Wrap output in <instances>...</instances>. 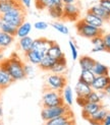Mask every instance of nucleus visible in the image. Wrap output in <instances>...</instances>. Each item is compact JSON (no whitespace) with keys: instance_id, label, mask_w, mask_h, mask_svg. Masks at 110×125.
<instances>
[{"instance_id":"nucleus-32","label":"nucleus","mask_w":110,"mask_h":125,"mask_svg":"<svg viewBox=\"0 0 110 125\" xmlns=\"http://www.w3.org/2000/svg\"><path fill=\"white\" fill-rule=\"evenodd\" d=\"M51 27H52L54 30H56L57 32L61 33L62 35H68V33H69L68 28H67L65 24H63L62 22H53V23L51 24Z\"/></svg>"},{"instance_id":"nucleus-40","label":"nucleus","mask_w":110,"mask_h":125,"mask_svg":"<svg viewBox=\"0 0 110 125\" xmlns=\"http://www.w3.org/2000/svg\"><path fill=\"white\" fill-rule=\"evenodd\" d=\"M77 105L79 106V107H84V106L88 103L87 101V98H85V97H77Z\"/></svg>"},{"instance_id":"nucleus-33","label":"nucleus","mask_w":110,"mask_h":125,"mask_svg":"<svg viewBox=\"0 0 110 125\" xmlns=\"http://www.w3.org/2000/svg\"><path fill=\"white\" fill-rule=\"evenodd\" d=\"M87 101L91 102V103H101L102 99L100 98L99 93L96 91H92L89 95L87 96Z\"/></svg>"},{"instance_id":"nucleus-35","label":"nucleus","mask_w":110,"mask_h":125,"mask_svg":"<svg viewBox=\"0 0 110 125\" xmlns=\"http://www.w3.org/2000/svg\"><path fill=\"white\" fill-rule=\"evenodd\" d=\"M23 69H24V73H26V76L27 77H31L33 76L35 74V68H34V65L33 64H23Z\"/></svg>"},{"instance_id":"nucleus-19","label":"nucleus","mask_w":110,"mask_h":125,"mask_svg":"<svg viewBox=\"0 0 110 125\" xmlns=\"http://www.w3.org/2000/svg\"><path fill=\"white\" fill-rule=\"evenodd\" d=\"M50 71L52 73H56V74H65L67 71V63H66L65 57L56 60L54 66L52 67V69Z\"/></svg>"},{"instance_id":"nucleus-25","label":"nucleus","mask_w":110,"mask_h":125,"mask_svg":"<svg viewBox=\"0 0 110 125\" xmlns=\"http://www.w3.org/2000/svg\"><path fill=\"white\" fill-rule=\"evenodd\" d=\"M96 75L94 74V72L92 70H89V69H82L81 71V74H79V77H78V80L85 83H88V84H92L93 80L95 79Z\"/></svg>"},{"instance_id":"nucleus-34","label":"nucleus","mask_w":110,"mask_h":125,"mask_svg":"<svg viewBox=\"0 0 110 125\" xmlns=\"http://www.w3.org/2000/svg\"><path fill=\"white\" fill-rule=\"evenodd\" d=\"M68 45H69V48H70V52H71V58L72 60H77V57H78V52H77V47L75 44L72 40H69L68 41Z\"/></svg>"},{"instance_id":"nucleus-36","label":"nucleus","mask_w":110,"mask_h":125,"mask_svg":"<svg viewBox=\"0 0 110 125\" xmlns=\"http://www.w3.org/2000/svg\"><path fill=\"white\" fill-rule=\"evenodd\" d=\"M49 27V24L46 21H36L34 23V28L38 31H45L47 30Z\"/></svg>"},{"instance_id":"nucleus-46","label":"nucleus","mask_w":110,"mask_h":125,"mask_svg":"<svg viewBox=\"0 0 110 125\" xmlns=\"http://www.w3.org/2000/svg\"><path fill=\"white\" fill-rule=\"evenodd\" d=\"M2 115H3V109H2V106H1V104H0V119H1Z\"/></svg>"},{"instance_id":"nucleus-17","label":"nucleus","mask_w":110,"mask_h":125,"mask_svg":"<svg viewBox=\"0 0 110 125\" xmlns=\"http://www.w3.org/2000/svg\"><path fill=\"white\" fill-rule=\"evenodd\" d=\"M62 3V0H35V5L36 7L42 10V9H49L53 7V6H57V5H61Z\"/></svg>"},{"instance_id":"nucleus-7","label":"nucleus","mask_w":110,"mask_h":125,"mask_svg":"<svg viewBox=\"0 0 110 125\" xmlns=\"http://www.w3.org/2000/svg\"><path fill=\"white\" fill-rule=\"evenodd\" d=\"M79 16V7L76 4H63V20L77 21Z\"/></svg>"},{"instance_id":"nucleus-30","label":"nucleus","mask_w":110,"mask_h":125,"mask_svg":"<svg viewBox=\"0 0 110 125\" xmlns=\"http://www.w3.org/2000/svg\"><path fill=\"white\" fill-rule=\"evenodd\" d=\"M14 41V37L0 31V47L1 49L8 48Z\"/></svg>"},{"instance_id":"nucleus-27","label":"nucleus","mask_w":110,"mask_h":125,"mask_svg":"<svg viewBox=\"0 0 110 125\" xmlns=\"http://www.w3.org/2000/svg\"><path fill=\"white\" fill-rule=\"evenodd\" d=\"M48 13L54 20H63V4L49 8Z\"/></svg>"},{"instance_id":"nucleus-16","label":"nucleus","mask_w":110,"mask_h":125,"mask_svg":"<svg viewBox=\"0 0 110 125\" xmlns=\"http://www.w3.org/2000/svg\"><path fill=\"white\" fill-rule=\"evenodd\" d=\"M75 91H76V94H77V97H85V98H87V96L92 91H93V89H92V86L90 84L85 83L81 82V80H77Z\"/></svg>"},{"instance_id":"nucleus-3","label":"nucleus","mask_w":110,"mask_h":125,"mask_svg":"<svg viewBox=\"0 0 110 125\" xmlns=\"http://www.w3.org/2000/svg\"><path fill=\"white\" fill-rule=\"evenodd\" d=\"M64 105L62 99V92L46 90L42 96V107H55V106Z\"/></svg>"},{"instance_id":"nucleus-29","label":"nucleus","mask_w":110,"mask_h":125,"mask_svg":"<svg viewBox=\"0 0 110 125\" xmlns=\"http://www.w3.org/2000/svg\"><path fill=\"white\" fill-rule=\"evenodd\" d=\"M95 62H96V60H94L92 57H90V56H83V57H81L78 59V64L81 66L82 69L92 70Z\"/></svg>"},{"instance_id":"nucleus-2","label":"nucleus","mask_w":110,"mask_h":125,"mask_svg":"<svg viewBox=\"0 0 110 125\" xmlns=\"http://www.w3.org/2000/svg\"><path fill=\"white\" fill-rule=\"evenodd\" d=\"M0 18L7 22V23H10L12 26L14 27H20L21 24L26 21V9L22 7V5L18 6V7H15L12 10L6 12L4 14H1L0 15Z\"/></svg>"},{"instance_id":"nucleus-31","label":"nucleus","mask_w":110,"mask_h":125,"mask_svg":"<svg viewBox=\"0 0 110 125\" xmlns=\"http://www.w3.org/2000/svg\"><path fill=\"white\" fill-rule=\"evenodd\" d=\"M16 27L14 26H12V24L10 23H7V22H5L3 21L1 18H0V31L3 33H6V34H8L10 36H13L15 37L16 36Z\"/></svg>"},{"instance_id":"nucleus-37","label":"nucleus","mask_w":110,"mask_h":125,"mask_svg":"<svg viewBox=\"0 0 110 125\" xmlns=\"http://www.w3.org/2000/svg\"><path fill=\"white\" fill-rule=\"evenodd\" d=\"M102 37H103V44L105 46V51L110 53V33L104 34Z\"/></svg>"},{"instance_id":"nucleus-44","label":"nucleus","mask_w":110,"mask_h":125,"mask_svg":"<svg viewBox=\"0 0 110 125\" xmlns=\"http://www.w3.org/2000/svg\"><path fill=\"white\" fill-rule=\"evenodd\" d=\"M77 0H62V3L63 4H73L76 3Z\"/></svg>"},{"instance_id":"nucleus-5","label":"nucleus","mask_w":110,"mask_h":125,"mask_svg":"<svg viewBox=\"0 0 110 125\" xmlns=\"http://www.w3.org/2000/svg\"><path fill=\"white\" fill-rule=\"evenodd\" d=\"M76 28L77 31V34L79 36L84 37V38L90 39V40L95 38L97 36L103 35L102 29H98V28H95L93 26H90V24H88L84 20L78 21L76 24Z\"/></svg>"},{"instance_id":"nucleus-4","label":"nucleus","mask_w":110,"mask_h":125,"mask_svg":"<svg viewBox=\"0 0 110 125\" xmlns=\"http://www.w3.org/2000/svg\"><path fill=\"white\" fill-rule=\"evenodd\" d=\"M70 111V107L64 105L61 106H55V107H47V108H42L41 111V118L43 119V121H48L53 118H56L59 116L65 115L67 113H69Z\"/></svg>"},{"instance_id":"nucleus-1","label":"nucleus","mask_w":110,"mask_h":125,"mask_svg":"<svg viewBox=\"0 0 110 125\" xmlns=\"http://www.w3.org/2000/svg\"><path fill=\"white\" fill-rule=\"evenodd\" d=\"M0 63L5 68V70L8 72L11 78L13 79V82L22 80L27 77L26 73H24V69H23L24 63L16 54H13L10 58L5 59L2 62H0Z\"/></svg>"},{"instance_id":"nucleus-8","label":"nucleus","mask_w":110,"mask_h":125,"mask_svg":"<svg viewBox=\"0 0 110 125\" xmlns=\"http://www.w3.org/2000/svg\"><path fill=\"white\" fill-rule=\"evenodd\" d=\"M53 43H54V41H52V40H48L46 38H39V39L34 40L32 49L42 53L43 55H46L49 47H50Z\"/></svg>"},{"instance_id":"nucleus-24","label":"nucleus","mask_w":110,"mask_h":125,"mask_svg":"<svg viewBox=\"0 0 110 125\" xmlns=\"http://www.w3.org/2000/svg\"><path fill=\"white\" fill-rule=\"evenodd\" d=\"M33 43H34V39L31 38L30 36L23 37V38H21L20 41H18V47L23 53H27L30 50H32Z\"/></svg>"},{"instance_id":"nucleus-20","label":"nucleus","mask_w":110,"mask_h":125,"mask_svg":"<svg viewBox=\"0 0 110 125\" xmlns=\"http://www.w3.org/2000/svg\"><path fill=\"white\" fill-rule=\"evenodd\" d=\"M46 55L50 56L51 58H53V59H55V60H58V59H60V58L64 57V54H63V52H62V50H61L60 46L58 45L57 43H55V42L52 44L50 47H49Z\"/></svg>"},{"instance_id":"nucleus-22","label":"nucleus","mask_w":110,"mask_h":125,"mask_svg":"<svg viewBox=\"0 0 110 125\" xmlns=\"http://www.w3.org/2000/svg\"><path fill=\"white\" fill-rule=\"evenodd\" d=\"M89 10L91 12H93L94 14H96L97 16H99L100 18H102L104 21H110V14L103 7H101L99 4H96V5L91 6Z\"/></svg>"},{"instance_id":"nucleus-39","label":"nucleus","mask_w":110,"mask_h":125,"mask_svg":"<svg viewBox=\"0 0 110 125\" xmlns=\"http://www.w3.org/2000/svg\"><path fill=\"white\" fill-rule=\"evenodd\" d=\"M102 36H103V35L97 36V37H95V38L91 39V42H92V44L94 45V47H95V46H101V45H103V37H102Z\"/></svg>"},{"instance_id":"nucleus-12","label":"nucleus","mask_w":110,"mask_h":125,"mask_svg":"<svg viewBox=\"0 0 110 125\" xmlns=\"http://www.w3.org/2000/svg\"><path fill=\"white\" fill-rule=\"evenodd\" d=\"M109 114V112L105 109V108H101L100 110H98L95 114H93L92 115L89 119H88V121L92 124V125H102V123H103V121H104V119L106 118V116Z\"/></svg>"},{"instance_id":"nucleus-28","label":"nucleus","mask_w":110,"mask_h":125,"mask_svg":"<svg viewBox=\"0 0 110 125\" xmlns=\"http://www.w3.org/2000/svg\"><path fill=\"white\" fill-rule=\"evenodd\" d=\"M62 99H63V102L66 106H70L73 104V92H72V89L70 86L66 85L63 91H62Z\"/></svg>"},{"instance_id":"nucleus-45","label":"nucleus","mask_w":110,"mask_h":125,"mask_svg":"<svg viewBox=\"0 0 110 125\" xmlns=\"http://www.w3.org/2000/svg\"><path fill=\"white\" fill-rule=\"evenodd\" d=\"M104 93L106 94V96H110V84L106 86V89L104 90Z\"/></svg>"},{"instance_id":"nucleus-48","label":"nucleus","mask_w":110,"mask_h":125,"mask_svg":"<svg viewBox=\"0 0 110 125\" xmlns=\"http://www.w3.org/2000/svg\"><path fill=\"white\" fill-rule=\"evenodd\" d=\"M1 50H2V49H1V47H0V52H1Z\"/></svg>"},{"instance_id":"nucleus-41","label":"nucleus","mask_w":110,"mask_h":125,"mask_svg":"<svg viewBox=\"0 0 110 125\" xmlns=\"http://www.w3.org/2000/svg\"><path fill=\"white\" fill-rule=\"evenodd\" d=\"M20 2L24 9H29L32 6V0H20Z\"/></svg>"},{"instance_id":"nucleus-18","label":"nucleus","mask_w":110,"mask_h":125,"mask_svg":"<svg viewBox=\"0 0 110 125\" xmlns=\"http://www.w3.org/2000/svg\"><path fill=\"white\" fill-rule=\"evenodd\" d=\"M72 118H73L72 112H69V113H67L65 115H62V116H59L56 118H53V119H50L48 121H45L44 125H65L66 122L69 119H72Z\"/></svg>"},{"instance_id":"nucleus-23","label":"nucleus","mask_w":110,"mask_h":125,"mask_svg":"<svg viewBox=\"0 0 110 125\" xmlns=\"http://www.w3.org/2000/svg\"><path fill=\"white\" fill-rule=\"evenodd\" d=\"M55 62H56V60L51 58L50 56L44 55V57L42 58L40 64L38 66H39L40 69H42L43 71H50L52 69V67L54 66Z\"/></svg>"},{"instance_id":"nucleus-49","label":"nucleus","mask_w":110,"mask_h":125,"mask_svg":"<svg viewBox=\"0 0 110 125\" xmlns=\"http://www.w3.org/2000/svg\"><path fill=\"white\" fill-rule=\"evenodd\" d=\"M0 1H1V0H0Z\"/></svg>"},{"instance_id":"nucleus-13","label":"nucleus","mask_w":110,"mask_h":125,"mask_svg":"<svg viewBox=\"0 0 110 125\" xmlns=\"http://www.w3.org/2000/svg\"><path fill=\"white\" fill-rule=\"evenodd\" d=\"M20 0H1L0 1V15L21 6Z\"/></svg>"},{"instance_id":"nucleus-9","label":"nucleus","mask_w":110,"mask_h":125,"mask_svg":"<svg viewBox=\"0 0 110 125\" xmlns=\"http://www.w3.org/2000/svg\"><path fill=\"white\" fill-rule=\"evenodd\" d=\"M110 84V76L109 75H99L96 76L93 80L91 86L93 91L96 92H101L106 89V86Z\"/></svg>"},{"instance_id":"nucleus-10","label":"nucleus","mask_w":110,"mask_h":125,"mask_svg":"<svg viewBox=\"0 0 110 125\" xmlns=\"http://www.w3.org/2000/svg\"><path fill=\"white\" fill-rule=\"evenodd\" d=\"M102 107H103V106H102L101 103H91V102H88V103L82 108V109H83V111H82L83 117L85 118L86 120H88L92 115L95 114L96 112H97L98 110H100Z\"/></svg>"},{"instance_id":"nucleus-6","label":"nucleus","mask_w":110,"mask_h":125,"mask_svg":"<svg viewBox=\"0 0 110 125\" xmlns=\"http://www.w3.org/2000/svg\"><path fill=\"white\" fill-rule=\"evenodd\" d=\"M67 78L65 74H56L51 73L46 77V87L47 90L62 92L67 85Z\"/></svg>"},{"instance_id":"nucleus-14","label":"nucleus","mask_w":110,"mask_h":125,"mask_svg":"<svg viewBox=\"0 0 110 125\" xmlns=\"http://www.w3.org/2000/svg\"><path fill=\"white\" fill-rule=\"evenodd\" d=\"M12 83L13 79L8 74V72L5 70V68L0 63V91L5 90L6 87H8Z\"/></svg>"},{"instance_id":"nucleus-21","label":"nucleus","mask_w":110,"mask_h":125,"mask_svg":"<svg viewBox=\"0 0 110 125\" xmlns=\"http://www.w3.org/2000/svg\"><path fill=\"white\" fill-rule=\"evenodd\" d=\"M33 29V24L30 21H23L20 27H17L16 29V36L18 38H23V37H28L30 35V33L32 32Z\"/></svg>"},{"instance_id":"nucleus-42","label":"nucleus","mask_w":110,"mask_h":125,"mask_svg":"<svg viewBox=\"0 0 110 125\" xmlns=\"http://www.w3.org/2000/svg\"><path fill=\"white\" fill-rule=\"evenodd\" d=\"M105 51V46L104 44L101 46H95L93 49H92V53H98V52H104Z\"/></svg>"},{"instance_id":"nucleus-38","label":"nucleus","mask_w":110,"mask_h":125,"mask_svg":"<svg viewBox=\"0 0 110 125\" xmlns=\"http://www.w3.org/2000/svg\"><path fill=\"white\" fill-rule=\"evenodd\" d=\"M98 4H99L101 7H103L110 14V0H99V3Z\"/></svg>"},{"instance_id":"nucleus-11","label":"nucleus","mask_w":110,"mask_h":125,"mask_svg":"<svg viewBox=\"0 0 110 125\" xmlns=\"http://www.w3.org/2000/svg\"><path fill=\"white\" fill-rule=\"evenodd\" d=\"M83 20L88 24H90V26H93V27L98 28V29H102L104 22H105L102 18L97 16L96 14H94L93 12H91L90 10L87 11V13H86V15H85V17L83 18Z\"/></svg>"},{"instance_id":"nucleus-15","label":"nucleus","mask_w":110,"mask_h":125,"mask_svg":"<svg viewBox=\"0 0 110 125\" xmlns=\"http://www.w3.org/2000/svg\"><path fill=\"white\" fill-rule=\"evenodd\" d=\"M24 57H26L28 63L33 64V65H39L42 58L44 57V55L42 53L36 51V50H30L29 52L24 53Z\"/></svg>"},{"instance_id":"nucleus-26","label":"nucleus","mask_w":110,"mask_h":125,"mask_svg":"<svg viewBox=\"0 0 110 125\" xmlns=\"http://www.w3.org/2000/svg\"><path fill=\"white\" fill-rule=\"evenodd\" d=\"M92 71L94 72V74L96 76H99V75H109V68L104 65L103 63H100V62L96 61L95 64L92 68Z\"/></svg>"},{"instance_id":"nucleus-47","label":"nucleus","mask_w":110,"mask_h":125,"mask_svg":"<svg viewBox=\"0 0 110 125\" xmlns=\"http://www.w3.org/2000/svg\"><path fill=\"white\" fill-rule=\"evenodd\" d=\"M0 125H2V122H1V120H0Z\"/></svg>"},{"instance_id":"nucleus-43","label":"nucleus","mask_w":110,"mask_h":125,"mask_svg":"<svg viewBox=\"0 0 110 125\" xmlns=\"http://www.w3.org/2000/svg\"><path fill=\"white\" fill-rule=\"evenodd\" d=\"M102 125H110V114H108V115L106 116V118L104 119Z\"/></svg>"}]
</instances>
